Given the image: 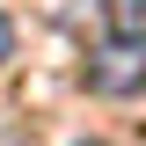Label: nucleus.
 <instances>
[{"mask_svg": "<svg viewBox=\"0 0 146 146\" xmlns=\"http://www.w3.org/2000/svg\"><path fill=\"white\" fill-rule=\"evenodd\" d=\"M88 88L95 95H146V36H110L88 51Z\"/></svg>", "mask_w": 146, "mask_h": 146, "instance_id": "obj_1", "label": "nucleus"}, {"mask_svg": "<svg viewBox=\"0 0 146 146\" xmlns=\"http://www.w3.org/2000/svg\"><path fill=\"white\" fill-rule=\"evenodd\" d=\"M73 146H110V139H73Z\"/></svg>", "mask_w": 146, "mask_h": 146, "instance_id": "obj_4", "label": "nucleus"}, {"mask_svg": "<svg viewBox=\"0 0 146 146\" xmlns=\"http://www.w3.org/2000/svg\"><path fill=\"white\" fill-rule=\"evenodd\" d=\"M110 36H146V0H102Z\"/></svg>", "mask_w": 146, "mask_h": 146, "instance_id": "obj_2", "label": "nucleus"}, {"mask_svg": "<svg viewBox=\"0 0 146 146\" xmlns=\"http://www.w3.org/2000/svg\"><path fill=\"white\" fill-rule=\"evenodd\" d=\"M7 58H15V22L0 15V66H7Z\"/></svg>", "mask_w": 146, "mask_h": 146, "instance_id": "obj_3", "label": "nucleus"}]
</instances>
